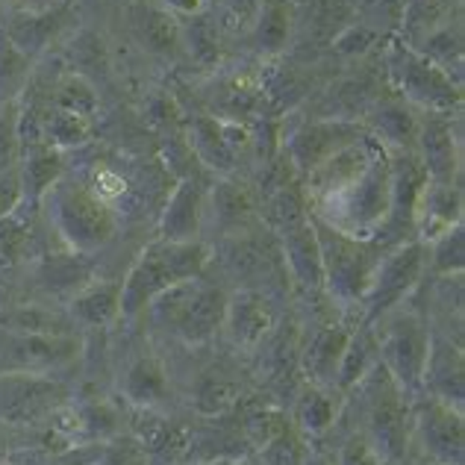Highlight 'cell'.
Here are the masks:
<instances>
[{
	"mask_svg": "<svg viewBox=\"0 0 465 465\" xmlns=\"http://www.w3.org/2000/svg\"><path fill=\"white\" fill-rule=\"evenodd\" d=\"M310 213L353 239H371L383 227L391 198V159L371 133L333 153L301 177Z\"/></svg>",
	"mask_w": 465,
	"mask_h": 465,
	"instance_id": "6da1fadb",
	"label": "cell"
},
{
	"mask_svg": "<svg viewBox=\"0 0 465 465\" xmlns=\"http://www.w3.org/2000/svg\"><path fill=\"white\" fill-rule=\"evenodd\" d=\"M210 256L213 244L203 239L165 242L156 236L148 242L127 268V274L121 277V318L133 322V318L144 315L148 303L165 289L201 277L203 268L210 265Z\"/></svg>",
	"mask_w": 465,
	"mask_h": 465,
	"instance_id": "7a4b0ae2",
	"label": "cell"
},
{
	"mask_svg": "<svg viewBox=\"0 0 465 465\" xmlns=\"http://www.w3.org/2000/svg\"><path fill=\"white\" fill-rule=\"evenodd\" d=\"M39 210H45L47 224L77 256L101 253L121 232V218L113 206L97 198L89 183H80L68 174L45 192Z\"/></svg>",
	"mask_w": 465,
	"mask_h": 465,
	"instance_id": "3957f363",
	"label": "cell"
},
{
	"mask_svg": "<svg viewBox=\"0 0 465 465\" xmlns=\"http://www.w3.org/2000/svg\"><path fill=\"white\" fill-rule=\"evenodd\" d=\"M345 398L353 401L357 410V427L369 445L377 450L386 465H398L410 454V401L398 381L391 377L383 362H377L374 369L353 386Z\"/></svg>",
	"mask_w": 465,
	"mask_h": 465,
	"instance_id": "277c9868",
	"label": "cell"
},
{
	"mask_svg": "<svg viewBox=\"0 0 465 465\" xmlns=\"http://www.w3.org/2000/svg\"><path fill=\"white\" fill-rule=\"evenodd\" d=\"M227 295L230 292L218 283H210L203 274L183 280V283L165 289L156 295L144 315L151 324L165 330V333L177 336L183 345L201 348L213 341L215 333H222L224 312H227Z\"/></svg>",
	"mask_w": 465,
	"mask_h": 465,
	"instance_id": "5b68a950",
	"label": "cell"
},
{
	"mask_svg": "<svg viewBox=\"0 0 465 465\" xmlns=\"http://www.w3.org/2000/svg\"><path fill=\"white\" fill-rule=\"evenodd\" d=\"M381 65L389 89L401 101H407L419 113L460 115L462 109V83L445 74L436 63H430L421 51H415L401 35H391L383 45Z\"/></svg>",
	"mask_w": 465,
	"mask_h": 465,
	"instance_id": "8992f818",
	"label": "cell"
},
{
	"mask_svg": "<svg viewBox=\"0 0 465 465\" xmlns=\"http://www.w3.org/2000/svg\"><path fill=\"white\" fill-rule=\"evenodd\" d=\"M318 248L324 262V295L336 303V310L360 312L365 289H369L377 265L389 253L374 239H353L339 232L312 215Z\"/></svg>",
	"mask_w": 465,
	"mask_h": 465,
	"instance_id": "52a82bcc",
	"label": "cell"
},
{
	"mask_svg": "<svg viewBox=\"0 0 465 465\" xmlns=\"http://www.w3.org/2000/svg\"><path fill=\"white\" fill-rule=\"evenodd\" d=\"M374 339H377V357L383 369L395 377L398 386L407 395H419L421 389V371L430 351L433 327L427 318L412 307H395L383 312L377 322H371Z\"/></svg>",
	"mask_w": 465,
	"mask_h": 465,
	"instance_id": "ba28073f",
	"label": "cell"
},
{
	"mask_svg": "<svg viewBox=\"0 0 465 465\" xmlns=\"http://www.w3.org/2000/svg\"><path fill=\"white\" fill-rule=\"evenodd\" d=\"M427 272V244L419 239H410L391 248L377 272L371 277L369 289H365L362 303H360V322L362 324H371L377 322L383 312L401 307L407 301L415 286L421 283V277Z\"/></svg>",
	"mask_w": 465,
	"mask_h": 465,
	"instance_id": "9c48e42d",
	"label": "cell"
},
{
	"mask_svg": "<svg viewBox=\"0 0 465 465\" xmlns=\"http://www.w3.org/2000/svg\"><path fill=\"white\" fill-rule=\"evenodd\" d=\"M410 445L430 465H465V415L430 395L410 401Z\"/></svg>",
	"mask_w": 465,
	"mask_h": 465,
	"instance_id": "30bf717a",
	"label": "cell"
},
{
	"mask_svg": "<svg viewBox=\"0 0 465 465\" xmlns=\"http://www.w3.org/2000/svg\"><path fill=\"white\" fill-rule=\"evenodd\" d=\"M362 121H341V118H303L298 127L283 133V148L289 165L298 177H307L318 165H324L330 156L348 148L351 142L365 136Z\"/></svg>",
	"mask_w": 465,
	"mask_h": 465,
	"instance_id": "8fae6325",
	"label": "cell"
},
{
	"mask_svg": "<svg viewBox=\"0 0 465 465\" xmlns=\"http://www.w3.org/2000/svg\"><path fill=\"white\" fill-rule=\"evenodd\" d=\"M357 324H360V312L339 310V318H327V322H318L307 330V336L301 339L298 348V369L303 383L322 389L336 386L341 357H345V348Z\"/></svg>",
	"mask_w": 465,
	"mask_h": 465,
	"instance_id": "7c38bea8",
	"label": "cell"
},
{
	"mask_svg": "<svg viewBox=\"0 0 465 465\" xmlns=\"http://www.w3.org/2000/svg\"><path fill=\"white\" fill-rule=\"evenodd\" d=\"M65 403V386L51 374L4 371L0 374V424H35Z\"/></svg>",
	"mask_w": 465,
	"mask_h": 465,
	"instance_id": "4fadbf2b",
	"label": "cell"
},
{
	"mask_svg": "<svg viewBox=\"0 0 465 465\" xmlns=\"http://www.w3.org/2000/svg\"><path fill=\"white\" fill-rule=\"evenodd\" d=\"M280 327V310L268 298L265 289L242 286L227 295V312H224V333L236 351L253 353L260 351Z\"/></svg>",
	"mask_w": 465,
	"mask_h": 465,
	"instance_id": "5bb4252c",
	"label": "cell"
},
{
	"mask_svg": "<svg viewBox=\"0 0 465 465\" xmlns=\"http://www.w3.org/2000/svg\"><path fill=\"white\" fill-rule=\"evenodd\" d=\"M460 115H419V139L415 156L430 183H460L462 177V139L457 130Z\"/></svg>",
	"mask_w": 465,
	"mask_h": 465,
	"instance_id": "9a60e30c",
	"label": "cell"
},
{
	"mask_svg": "<svg viewBox=\"0 0 465 465\" xmlns=\"http://www.w3.org/2000/svg\"><path fill=\"white\" fill-rule=\"evenodd\" d=\"M260 194L253 183L244 177H218L206 189V206H203V230H213L218 236H232L248 227H256L260 218Z\"/></svg>",
	"mask_w": 465,
	"mask_h": 465,
	"instance_id": "2e32d148",
	"label": "cell"
},
{
	"mask_svg": "<svg viewBox=\"0 0 465 465\" xmlns=\"http://www.w3.org/2000/svg\"><path fill=\"white\" fill-rule=\"evenodd\" d=\"M277 244L292 286L301 289L307 298L324 295V262H322V248H318L312 213L303 224L277 232Z\"/></svg>",
	"mask_w": 465,
	"mask_h": 465,
	"instance_id": "e0dca14e",
	"label": "cell"
},
{
	"mask_svg": "<svg viewBox=\"0 0 465 465\" xmlns=\"http://www.w3.org/2000/svg\"><path fill=\"white\" fill-rule=\"evenodd\" d=\"M4 341L6 348L0 351V360H6V371L51 374L68 365L80 353V339L74 333H59V336L6 333Z\"/></svg>",
	"mask_w": 465,
	"mask_h": 465,
	"instance_id": "ac0fdd59",
	"label": "cell"
},
{
	"mask_svg": "<svg viewBox=\"0 0 465 465\" xmlns=\"http://www.w3.org/2000/svg\"><path fill=\"white\" fill-rule=\"evenodd\" d=\"M419 391L448 403V407H454V410H465V353H462V341H450L448 336L436 333V330H433Z\"/></svg>",
	"mask_w": 465,
	"mask_h": 465,
	"instance_id": "d6986e66",
	"label": "cell"
},
{
	"mask_svg": "<svg viewBox=\"0 0 465 465\" xmlns=\"http://www.w3.org/2000/svg\"><path fill=\"white\" fill-rule=\"evenodd\" d=\"M206 183L194 174L177 177L174 189L159 210V239L165 242H194L203 236V206H206Z\"/></svg>",
	"mask_w": 465,
	"mask_h": 465,
	"instance_id": "ffe728a7",
	"label": "cell"
},
{
	"mask_svg": "<svg viewBox=\"0 0 465 465\" xmlns=\"http://www.w3.org/2000/svg\"><path fill=\"white\" fill-rule=\"evenodd\" d=\"M353 12L357 0H301L295 4V45L310 54H327L336 35L353 21Z\"/></svg>",
	"mask_w": 465,
	"mask_h": 465,
	"instance_id": "44dd1931",
	"label": "cell"
},
{
	"mask_svg": "<svg viewBox=\"0 0 465 465\" xmlns=\"http://www.w3.org/2000/svg\"><path fill=\"white\" fill-rule=\"evenodd\" d=\"M462 224V186L460 183H430L419 194L412 213V232L415 239L430 244L448 230Z\"/></svg>",
	"mask_w": 465,
	"mask_h": 465,
	"instance_id": "7402d4cb",
	"label": "cell"
},
{
	"mask_svg": "<svg viewBox=\"0 0 465 465\" xmlns=\"http://www.w3.org/2000/svg\"><path fill=\"white\" fill-rule=\"evenodd\" d=\"M419 109H412L407 101H401L395 92H386L374 101V106L365 113L362 124L371 136L383 144L389 153L395 151H415L419 139Z\"/></svg>",
	"mask_w": 465,
	"mask_h": 465,
	"instance_id": "603a6c76",
	"label": "cell"
},
{
	"mask_svg": "<svg viewBox=\"0 0 465 465\" xmlns=\"http://www.w3.org/2000/svg\"><path fill=\"white\" fill-rule=\"evenodd\" d=\"M183 139H186L198 168L210 171L215 177H236L239 174L242 159L232 153V148L227 144L224 130H222V118L218 115L201 113V115L186 118Z\"/></svg>",
	"mask_w": 465,
	"mask_h": 465,
	"instance_id": "cb8c5ba5",
	"label": "cell"
},
{
	"mask_svg": "<svg viewBox=\"0 0 465 465\" xmlns=\"http://www.w3.org/2000/svg\"><path fill=\"white\" fill-rule=\"evenodd\" d=\"M248 35L253 54L262 63L289 54L295 45V4L292 0H256Z\"/></svg>",
	"mask_w": 465,
	"mask_h": 465,
	"instance_id": "d4e9b609",
	"label": "cell"
},
{
	"mask_svg": "<svg viewBox=\"0 0 465 465\" xmlns=\"http://www.w3.org/2000/svg\"><path fill=\"white\" fill-rule=\"evenodd\" d=\"M133 30L136 39L151 54L165 63H177L183 56V27L180 18L156 0H139L133 9Z\"/></svg>",
	"mask_w": 465,
	"mask_h": 465,
	"instance_id": "484cf974",
	"label": "cell"
},
{
	"mask_svg": "<svg viewBox=\"0 0 465 465\" xmlns=\"http://www.w3.org/2000/svg\"><path fill=\"white\" fill-rule=\"evenodd\" d=\"M68 21H71V4H59L42 12H15L6 24H0V30L6 33V39L21 54H27L35 63L47 51V45L65 30Z\"/></svg>",
	"mask_w": 465,
	"mask_h": 465,
	"instance_id": "4316f807",
	"label": "cell"
},
{
	"mask_svg": "<svg viewBox=\"0 0 465 465\" xmlns=\"http://www.w3.org/2000/svg\"><path fill=\"white\" fill-rule=\"evenodd\" d=\"M18 177H21L24 203L39 210V201L45 198V192L51 189L56 180L65 177V153L45 142L21 144Z\"/></svg>",
	"mask_w": 465,
	"mask_h": 465,
	"instance_id": "83f0119b",
	"label": "cell"
},
{
	"mask_svg": "<svg viewBox=\"0 0 465 465\" xmlns=\"http://www.w3.org/2000/svg\"><path fill=\"white\" fill-rule=\"evenodd\" d=\"M74 327H106L121 318V280H89L68 298L65 307Z\"/></svg>",
	"mask_w": 465,
	"mask_h": 465,
	"instance_id": "f1b7e54d",
	"label": "cell"
},
{
	"mask_svg": "<svg viewBox=\"0 0 465 465\" xmlns=\"http://www.w3.org/2000/svg\"><path fill=\"white\" fill-rule=\"evenodd\" d=\"M118 391L136 410H159L171 395L168 371L156 357H136L118 381Z\"/></svg>",
	"mask_w": 465,
	"mask_h": 465,
	"instance_id": "f546056e",
	"label": "cell"
},
{
	"mask_svg": "<svg viewBox=\"0 0 465 465\" xmlns=\"http://www.w3.org/2000/svg\"><path fill=\"white\" fill-rule=\"evenodd\" d=\"M295 407H292V424L307 436V439H324L339 421L341 410V395H336L333 389L310 386L303 383V389L295 395Z\"/></svg>",
	"mask_w": 465,
	"mask_h": 465,
	"instance_id": "4dcf8cb0",
	"label": "cell"
},
{
	"mask_svg": "<svg viewBox=\"0 0 465 465\" xmlns=\"http://www.w3.org/2000/svg\"><path fill=\"white\" fill-rule=\"evenodd\" d=\"M97 133L94 118L89 115H77V113H68V109H54V106H45L42 115H39V130H35V139L33 142H45L51 144L56 151H74L89 144Z\"/></svg>",
	"mask_w": 465,
	"mask_h": 465,
	"instance_id": "1f68e13d",
	"label": "cell"
},
{
	"mask_svg": "<svg viewBox=\"0 0 465 465\" xmlns=\"http://www.w3.org/2000/svg\"><path fill=\"white\" fill-rule=\"evenodd\" d=\"M462 42H465L462 39V15L454 12V15L445 18L442 24H436L427 35H421L412 47L421 51L430 63H436L445 74L462 83Z\"/></svg>",
	"mask_w": 465,
	"mask_h": 465,
	"instance_id": "d6a6232c",
	"label": "cell"
},
{
	"mask_svg": "<svg viewBox=\"0 0 465 465\" xmlns=\"http://www.w3.org/2000/svg\"><path fill=\"white\" fill-rule=\"evenodd\" d=\"M0 327H4V333H21V336L74 333V322L68 318V312L54 310L51 303H24V307H12L0 315Z\"/></svg>",
	"mask_w": 465,
	"mask_h": 465,
	"instance_id": "836d02e7",
	"label": "cell"
},
{
	"mask_svg": "<svg viewBox=\"0 0 465 465\" xmlns=\"http://www.w3.org/2000/svg\"><path fill=\"white\" fill-rule=\"evenodd\" d=\"M381 362L377 357V339H374V330L371 324H357L353 330V336L345 348V357H341V365H339V374H336V395L345 398L348 391L357 386L365 374H369L374 365Z\"/></svg>",
	"mask_w": 465,
	"mask_h": 465,
	"instance_id": "e575fe53",
	"label": "cell"
},
{
	"mask_svg": "<svg viewBox=\"0 0 465 465\" xmlns=\"http://www.w3.org/2000/svg\"><path fill=\"white\" fill-rule=\"evenodd\" d=\"M183 27V54H186L201 71L222 68V39H218V24L201 12V15L180 18Z\"/></svg>",
	"mask_w": 465,
	"mask_h": 465,
	"instance_id": "d590c367",
	"label": "cell"
},
{
	"mask_svg": "<svg viewBox=\"0 0 465 465\" xmlns=\"http://www.w3.org/2000/svg\"><path fill=\"white\" fill-rule=\"evenodd\" d=\"M33 210L35 206L21 203L9 215L0 218V272L15 268L27 256L33 239V218H30Z\"/></svg>",
	"mask_w": 465,
	"mask_h": 465,
	"instance_id": "8d00e7d4",
	"label": "cell"
},
{
	"mask_svg": "<svg viewBox=\"0 0 465 465\" xmlns=\"http://www.w3.org/2000/svg\"><path fill=\"white\" fill-rule=\"evenodd\" d=\"M47 106L68 109V113L94 118L97 109H101V97H97V89L89 77L77 74V71H68V74H63L54 83V92H51V97H47Z\"/></svg>",
	"mask_w": 465,
	"mask_h": 465,
	"instance_id": "74e56055",
	"label": "cell"
},
{
	"mask_svg": "<svg viewBox=\"0 0 465 465\" xmlns=\"http://www.w3.org/2000/svg\"><path fill=\"white\" fill-rule=\"evenodd\" d=\"M242 389L236 381H230L224 374H206L203 381L194 389V412L203 415V419H213V415H224L239 403Z\"/></svg>",
	"mask_w": 465,
	"mask_h": 465,
	"instance_id": "f35d334b",
	"label": "cell"
},
{
	"mask_svg": "<svg viewBox=\"0 0 465 465\" xmlns=\"http://www.w3.org/2000/svg\"><path fill=\"white\" fill-rule=\"evenodd\" d=\"M462 268H465V227L460 224L427 244V272H436L439 277H460Z\"/></svg>",
	"mask_w": 465,
	"mask_h": 465,
	"instance_id": "ab89813d",
	"label": "cell"
},
{
	"mask_svg": "<svg viewBox=\"0 0 465 465\" xmlns=\"http://www.w3.org/2000/svg\"><path fill=\"white\" fill-rule=\"evenodd\" d=\"M33 59L21 54L15 45L6 39V33L0 30V104L9 97H18L30 83Z\"/></svg>",
	"mask_w": 465,
	"mask_h": 465,
	"instance_id": "60d3db41",
	"label": "cell"
},
{
	"mask_svg": "<svg viewBox=\"0 0 465 465\" xmlns=\"http://www.w3.org/2000/svg\"><path fill=\"white\" fill-rule=\"evenodd\" d=\"M310 439L303 436L295 424H286L272 442L256 450V462L260 465H303L310 457Z\"/></svg>",
	"mask_w": 465,
	"mask_h": 465,
	"instance_id": "b9f144b4",
	"label": "cell"
},
{
	"mask_svg": "<svg viewBox=\"0 0 465 465\" xmlns=\"http://www.w3.org/2000/svg\"><path fill=\"white\" fill-rule=\"evenodd\" d=\"M403 9H407V0H357L353 21L365 24L381 39H391V35L401 33Z\"/></svg>",
	"mask_w": 465,
	"mask_h": 465,
	"instance_id": "7bdbcfd3",
	"label": "cell"
},
{
	"mask_svg": "<svg viewBox=\"0 0 465 465\" xmlns=\"http://www.w3.org/2000/svg\"><path fill=\"white\" fill-rule=\"evenodd\" d=\"M21 159V94L0 104V174L18 168Z\"/></svg>",
	"mask_w": 465,
	"mask_h": 465,
	"instance_id": "ee69618b",
	"label": "cell"
},
{
	"mask_svg": "<svg viewBox=\"0 0 465 465\" xmlns=\"http://www.w3.org/2000/svg\"><path fill=\"white\" fill-rule=\"evenodd\" d=\"M289 412H283L280 407H262V410H256L251 412L248 419H244V439L251 442L253 450H260L262 445H268L272 439L283 430V427L289 424Z\"/></svg>",
	"mask_w": 465,
	"mask_h": 465,
	"instance_id": "f6af8a7d",
	"label": "cell"
},
{
	"mask_svg": "<svg viewBox=\"0 0 465 465\" xmlns=\"http://www.w3.org/2000/svg\"><path fill=\"white\" fill-rule=\"evenodd\" d=\"M144 115H148V121L153 127H163L171 133H174V127H186V115H183V109L177 106L174 97L163 89H156L148 97V104H144Z\"/></svg>",
	"mask_w": 465,
	"mask_h": 465,
	"instance_id": "bcb514c9",
	"label": "cell"
},
{
	"mask_svg": "<svg viewBox=\"0 0 465 465\" xmlns=\"http://www.w3.org/2000/svg\"><path fill=\"white\" fill-rule=\"evenodd\" d=\"M333 465H386L360 430H351L336 448Z\"/></svg>",
	"mask_w": 465,
	"mask_h": 465,
	"instance_id": "7dc6e473",
	"label": "cell"
},
{
	"mask_svg": "<svg viewBox=\"0 0 465 465\" xmlns=\"http://www.w3.org/2000/svg\"><path fill=\"white\" fill-rule=\"evenodd\" d=\"M94 465H151V460L136 439H124V442H113V445L106 442Z\"/></svg>",
	"mask_w": 465,
	"mask_h": 465,
	"instance_id": "c3c4849f",
	"label": "cell"
},
{
	"mask_svg": "<svg viewBox=\"0 0 465 465\" xmlns=\"http://www.w3.org/2000/svg\"><path fill=\"white\" fill-rule=\"evenodd\" d=\"M21 203H24L21 177H18V168H12L6 174H0V218L9 215Z\"/></svg>",
	"mask_w": 465,
	"mask_h": 465,
	"instance_id": "681fc988",
	"label": "cell"
},
{
	"mask_svg": "<svg viewBox=\"0 0 465 465\" xmlns=\"http://www.w3.org/2000/svg\"><path fill=\"white\" fill-rule=\"evenodd\" d=\"M222 4H224L230 18H239L244 27H251L253 12H256V0H222Z\"/></svg>",
	"mask_w": 465,
	"mask_h": 465,
	"instance_id": "f907efd6",
	"label": "cell"
},
{
	"mask_svg": "<svg viewBox=\"0 0 465 465\" xmlns=\"http://www.w3.org/2000/svg\"><path fill=\"white\" fill-rule=\"evenodd\" d=\"M303 465H333V457H324V454H315V450H310V457Z\"/></svg>",
	"mask_w": 465,
	"mask_h": 465,
	"instance_id": "816d5d0a",
	"label": "cell"
},
{
	"mask_svg": "<svg viewBox=\"0 0 465 465\" xmlns=\"http://www.w3.org/2000/svg\"><path fill=\"white\" fill-rule=\"evenodd\" d=\"M198 465H248L244 460H210V462H198Z\"/></svg>",
	"mask_w": 465,
	"mask_h": 465,
	"instance_id": "f5cc1de1",
	"label": "cell"
},
{
	"mask_svg": "<svg viewBox=\"0 0 465 465\" xmlns=\"http://www.w3.org/2000/svg\"><path fill=\"white\" fill-rule=\"evenodd\" d=\"M0 4H18V0H0Z\"/></svg>",
	"mask_w": 465,
	"mask_h": 465,
	"instance_id": "db71d44e",
	"label": "cell"
},
{
	"mask_svg": "<svg viewBox=\"0 0 465 465\" xmlns=\"http://www.w3.org/2000/svg\"><path fill=\"white\" fill-rule=\"evenodd\" d=\"M292 4H301V0H292Z\"/></svg>",
	"mask_w": 465,
	"mask_h": 465,
	"instance_id": "11a10c76",
	"label": "cell"
},
{
	"mask_svg": "<svg viewBox=\"0 0 465 465\" xmlns=\"http://www.w3.org/2000/svg\"><path fill=\"white\" fill-rule=\"evenodd\" d=\"M248 465H251V462H248ZM253 465H260V462H253Z\"/></svg>",
	"mask_w": 465,
	"mask_h": 465,
	"instance_id": "9f6ffc18",
	"label": "cell"
},
{
	"mask_svg": "<svg viewBox=\"0 0 465 465\" xmlns=\"http://www.w3.org/2000/svg\"><path fill=\"white\" fill-rule=\"evenodd\" d=\"M6 465H9V462H6Z\"/></svg>",
	"mask_w": 465,
	"mask_h": 465,
	"instance_id": "6f0895ef",
	"label": "cell"
}]
</instances>
